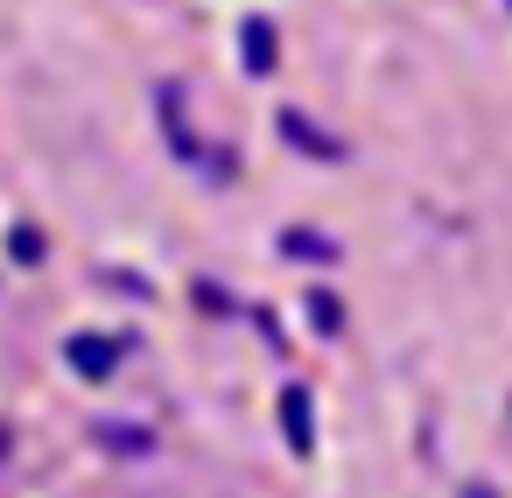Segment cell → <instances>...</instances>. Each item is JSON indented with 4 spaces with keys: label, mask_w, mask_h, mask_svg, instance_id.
<instances>
[{
    "label": "cell",
    "mask_w": 512,
    "mask_h": 498,
    "mask_svg": "<svg viewBox=\"0 0 512 498\" xmlns=\"http://www.w3.org/2000/svg\"><path fill=\"white\" fill-rule=\"evenodd\" d=\"M281 407H288V442H295V449H309V400H302V393H288Z\"/></svg>",
    "instance_id": "3"
},
{
    "label": "cell",
    "mask_w": 512,
    "mask_h": 498,
    "mask_svg": "<svg viewBox=\"0 0 512 498\" xmlns=\"http://www.w3.org/2000/svg\"><path fill=\"white\" fill-rule=\"evenodd\" d=\"M246 64H253V71H274V36H267L260 22H246Z\"/></svg>",
    "instance_id": "2"
},
{
    "label": "cell",
    "mask_w": 512,
    "mask_h": 498,
    "mask_svg": "<svg viewBox=\"0 0 512 498\" xmlns=\"http://www.w3.org/2000/svg\"><path fill=\"white\" fill-rule=\"evenodd\" d=\"M71 365H78V372H113V344L78 337V344H71Z\"/></svg>",
    "instance_id": "1"
}]
</instances>
